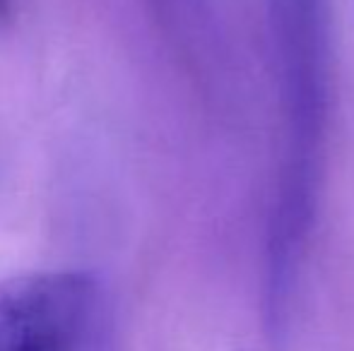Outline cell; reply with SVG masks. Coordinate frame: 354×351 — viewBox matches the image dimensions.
Segmentation results:
<instances>
[{"mask_svg": "<svg viewBox=\"0 0 354 351\" xmlns=\"http://www.w3.org/2000/svg\"><path fill=\"white\" fill-rule=\"evenodd\" d=\"M94 308L80 272H34L0 281V351H77Z\"/></svg>", "mask_w": 354, "mask_h": 351, "instance_id": "6da1fadb", "label": "cell"}]
</instances>
